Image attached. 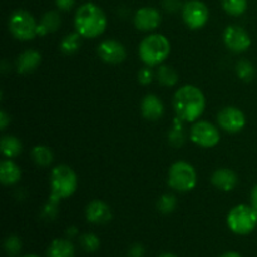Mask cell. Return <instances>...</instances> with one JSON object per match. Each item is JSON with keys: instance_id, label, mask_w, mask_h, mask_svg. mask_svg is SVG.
<instances>
[{"instance_id": "obj_1", "label": "cell", "mask_w": 257, "mask_h": 257, "mask_svg": "<svg viewBox=\"0 0 257 257\" xmlns=\"http://www.w3.org/2000/svg\"><path fill=\"white\" fill-rule=\"evenodd\" d=\"M78 187V178L74 171L67 165H59L52 171L50 176L49 203L45 206L44 213L48 218H53L57 212V206L64 198L70 197Z\"/></svg>"}, {"instance_id": "obj_2", "label": "cell", "mask_w": 257, "mask_h": 257, "mask_svg": "<svg viewBox=\"0 0 257 257\" xmlns=\"http://www.w3.org/2000/svg\"><path fill=\"white\" fill-rule=\"evenodd\" d=\"M205 107V95L195 85H183L175 93L173 108L181 120L195 122L201 117Z\"/></svg>"}, {"instance_id": "obj_3", "label": "cell", "mask_w": 257, "mask_h": 257, "mask_svg": "<svg viewBox=\"0 0 257 257\" xmlns=\"http://www.w3.org/2000/svg\"><path fill=\"white\" fill-rule=\"evenodd\" d=\"M105 13L93 3H85L75 13L74 25L83 38H97L107 28Z\"/></svg>"}, {"instance_id": "obj_4", "label": "cell", "mask_w": 257, "mask_h": 257, "mask_svg": "<svg viewBox=\"0 0 257 257\" xmlns=\"http://www.w3.org/2000/svg\"><path fill=\"white\" fill-rule=\"evenodd\" d=\"M171 44L167 38L162 34H151L141 42L140 58L147 67L161 65L168 58Z\"/></svg>"}, {"instance_id": "obj_5", "label": "cell", "mask_w": 257, "mask_h": 257, "mask_svg": "<svg viewBox=\"0 0 257 257\" xmlns=\"http://www.w3.org/2000/svg\"><path fill=\"white\" fill-rule=\"evenodd\" d=\"M227 226L236 235H248L257 226V211L248 205L236 206L228 212Z\"/></svg>"}, {"instance_id": "obj_6", "label": "cell", "mask_w": 257, "mask_h": 257, "mask_svg": "<svg viewBox=\"0 0 257 257\" xmlns=\"http://www.w3.org/2000/svg\"><path fill=\"white\" fill-rule=\"evenodd\" d=\"M168 185L178 192L192 191L197 185V173L193 166L185 161L173 163L168 171Z\"/></svg>"}, {"instance_id": "obj_7", "label": "cell", "mask_w": 257, "mask_h": 257, "mask_svg": "<svg viewBox=\"0 0 257 257\" xmlns=\"http://www.w3.org/2000/svg\"><path fill=\"white\" fill-rule=\"evenodd\" d=\"M38 24L27 10H15L9 18V30L17 39L32 40L38 35Z\"/></svg>"}, {"instance_id": "obj_8", "label": "cell", "mask_w": 257, "mask_h": 257, "mask_svg": "<svg viewBox=\"0 0 257 257\" xmlns=\"http://www.w3.org/2000/svg\"><path fill=\"white\" fill-rule=\"evenodd\" d=\"M182 18L191 29H201L210 18V12L205 3L200 0H190L182 8Z\"/></svg>"}, {"instance_id": "obj_9", "label": "cell", "mask_w": 257, "mask_h": 257, "mask_svg": "<svg viewBox=\"0 0 257 257\" xmlns=\"http://www.w3.org/2000/svg\"><path fill=\"white\" fill-rule=\"evenodd\" d=\"M191 140L200 147H215L220 142V131L212 123L201 120L196 123L191 130Z\"/></svg>"}, {"instance_id": "obj_10", "label": "cell", "mask_w": 257, "mask_h": 257, "mask_svg": "<svg viewBox=\"0 0 257 257\" xmlns=\"http://www.w3.org/2000/svg\"><path fill=\"white\" fill-rule=\"evenodd\" d=\"M223 42L226 47L235 53H243L251 47V37L243 28L230 25L223 32Z\"/></svg>"}, {"instance_id": "obj_11", "label": "cell", "mask_w": 257, "mask_h": 257, "mask_svg": "<svg viewBox=\"0 0 257 257\" xmlns=\"http://www.w3.org/2000/svg\"><path fill=\"white\" fill-rule=\"evenodd\" d=\"M217 120L220 127L228 133H237L246 125V117L241 109L236 107H226L218 113Z\"/></svg>"}, {"instance_id": "obj_12", "label": "cell", "mask_w": 257, "mask_h": 257, "mask_svg": "<svg viewBox=\"0 0 257 257\" xmlns=\"http://www.w3.org/2000/svg\"><path fill=\"white\" fill-rule=\"evenodd\" d=\"M98 54L105 63L119 64V63L124 62L125 58H127V50L122 43L114 39H107L99 44Z\"/></svg>"}, {"instance_id": "obj_13", "label": "cell", "mask_w": 257, "mask_h": 257, "mask_svg": "<svg viewBox=\"0 0 257 257\" xmlns=\"http://www.w3.org/2000/svg\"><path fill=\"white\" fill-rule=\"evenodd\" d=\"M161 24V13L156 8H141L135 14V25L141 32H152Z\"/></svg>"}, {"instance_id": "obj_14", "label": "cell", "mask_w": 257, "mask_h": 257, "mask_svg": "<svg viewBox=\"0 0 257 257\" xmlns=\"http://www.w3.org/2000/svg\"><path fill=\"white\" fill-rule=\"evenodd\" d=\"M85 216L90 223L104 225L112 220V211L107 203L99 200H94L85 208Z\"/></svg>"}, {"instance_id": "obj_15", "label": "cell", "mask_w": 257, "mask_h": 257, "mask_svg": "<svg viewBox=\"0 0 257 257\" xmlns=\"http://www.w3.org/2000/svg\"><path fill=\"white\" fill-rule=\"evenodd\" d=\"M141 110H142V115L146 119L155 122L162 117L165 108H163V103L161 102L157 95L147 94L141 103Z\"/></svg>"}, {"instance_id": "obj_16", "label": "cell", "mask_w": 257, "mask_h": 257, "mask_svg": "<svg viewBox=\"0 0 257 257\" xmlns=\"http://www.w3.org/2000/svg\"><path fill=\"white\" fill-rule=\"evenodd\" d=\"M211 181H212L213 186L217 187L218 190L228 192V191H232L237 186L238 177L232 170H228V168H218V170H216L213 172Z\"/></svg>"}, {"instance_id": "obj_17", "label": "cell", "mask_w": 257, "mask_h": 257, "mask_svg": "<svg viewBox=\"0 0 257 257\" xmlns=\"http://www.w3.org/2000/svg\"><path fill=\"white\" fill-rule=\"evenodd\" d=\"M40 62H42V55L38 50H25L17 59V72L20 74H28V73L34 72L39 67Z\"/></svg>"}, {"instance_id": "obj_18", "label": "cell", "mask_w": 257, "mask_h": 257, "mask_svg": "<svg viewBox=\"0 0 257 257\" xmlns=\"http://www.w3.org/2000/svg\"><path fill=\"white\" fill-rule=\"evenodd\" d=\"M22 177L19 166L10 160H4L0 163V180L4 185L10 186L17 183Z\"/></svg>"}, {"instance_id": "obj_19", "label": "cell", "mask_w": 257, "mask_h": 257, "mask_svg": "<svg viewBox=\"0 0 257 257\" xmlns=\"http://www.w3.org/2000/svg\"><path fill=\"white\" fill-rule=\"evenodd\" d=\"M74 245L65 238H55L48 248V257H74Z\"/></svg>"}, {"instance_id": "obj_20", "label": "cell", "mask_w": 257, "mask_h": 257, "mask_svg": "<svg viewBox=\"0 0 257 257\" xmlns=\"http://www.w3.org/2000/svg\"><path fill=\"white\" fill-rule=\"evenodd\" d=\"M60 25V17L57 12L50 10L47 12L42 18V22L38 25L37 33L38 35H45L48 33L57 32Z\"/></svg>"}, {"instance_id": "obj_21", "label": "cell", "mask_w": 257, "mask_h": 257, "mask_svg": "<svg viewBox=\"0 0 257 257\" xmlns=\"http://www.w3.org/2000/svg\"><path fill=\"white\" fill-rule=\"evenodd\" d=\"M2 152L5 157L13 158L20 155L23 150L22 142L14 136H3L2 137Z\"/></svg>"}, {"instance_id": "obj_22", "label": "cell", "mask_w": 257, "mask_h": 257, "mask_svg": "<svg viewBox=\"0 0 257 257\" xmlns=\"http://www.w3.org/2000/svg\"><path fill=\"white\" fill-rule=\"evenodd\" d=\"M156 77L160 84L165 87H175L178 82V74L173 68L168 65H160L156 73Z\"/></svg>"}, {"instance_id": "obj_23", "label": "cell", "mask_w": 257, "mask_h": 257, "mask_svg": "<svg viewBox=\"0 0 257 257\" xmlns=\"http://www.w3.org/2000/svg\"><path fill=\"white\" fill-rule=\"evenodd\" d=\"M32 158L40 167H47L53 162V152L47 146H35L32 150Z\"/></svg>"}, {"instance_id": "obj_24", "label": "cell", "mask_w": 257, "mask_h": 257, "mask_svg": "<svg viewBox=\"0 0 257 257\" xmlns=\"http://www.w3.org/2000/svg\"><path fill=\"white\" fill-rule=\"evenodd\" d=\"M80 44H82V35L78 32L72 33L63 38V40L60 42V49L65 54H74L80 48Z\"/></svg>"}, {"instance_id": "obj_25", "label": "cell", "mask_w": 257, "mask_h": 257, "mask_svg": "<svg viewBox=\"0 0 257 257\" xmlns=\"http://www.w3.org/2000/svg\"><path fill=\"white\" fill-rule=\"evenodd\" d=\"M222 7L227 14L238 17L247 9V0H222Z\"/></svg>"}, {"instance_id": "obj_26", "label": "cell", "mask_w": 257, "mask_h": 257, "mask_svg": "<svg viewBox=\"0 0 257 257\" xmlns=\"http://www.w3.org/2000/svg\"><path fill=\"white\" fill-rule=\"evenodd\" d=\"M236 73L243 82H251L255 77V67L248 60H240L236 65Z\"/></svg>"}, {"instance_id": "obj_27", "label": "cell", "mask_w": 257, "mask_h": 257, "mask_svg": "<svg viewBox=\"0 0 257 257\" xmlns=\"http://www.w3.org/2000/svg\"><path fill=\"white\" fill-rule=\"evenodd\" d=\"M80 246L84 248V251L87 252H95V251L99 250L100 247V240L95 233L87 232L84 235L80 236L79 238Z\"/></svg>"}, {"instance_id": "obj_28", "label": "cell", "mask_w": 257, "mask_h": 257, "mask_svg": "<svg viewBox=\"0 0 257 257\" xmlns=\"http://www.w3.org/2000/svg\"><path fill=\"white\" fill-rule=\"evenodd\" d=\"M176 206H177V200H176L175 196L171 195V193H166V195H163L157 202L158 211L162 213H166V215H167V213L173 212Z\"/></svg>"}, {"instance_id": "obj_29", "label": "cell", "mask_w": 257, "mask_h": 257, "mask_svg": "<svg viewBox=\"0 0 257 257\" xmlns=\"http://www.w3.org/2000/svg\"><path fill=\"white\" fill-rule=\"evenodd\" d=\"M4 250L7 252L8 256L15 257L19 255V252L22 251V240H20L18 236H9V237L5 238L4 241Z\"/></svg>"}, {"instance_id": "obj_30", "label": "cell", "mask_w": 257, "mask_h": 257, "mask_svg": "<svg viewBox=\"0 0 257 257\" xmlns=\"http://www.w3.org/2000/svg\"><path fill=\"white\" fill-rule=\"evenodd\" d=\"M153 80V72L151 70V67L143 68L138 72V82L142 85H148Z\"/></svg>"}, {"instance_id": "obj_31", "label": "cell", "mask_w": 257, "mask_h": 257, "mask_svg": "<svg viewBox=\"0 0 257 257\" xmlns=\"http://www.w3.org/2000/svg\"><path fill=\"white\" fill-rule=\"evenodd\" d=\"M178 128L180 127H176V130H173L172 132L170 133V142L172 143L173 146H176V147L185 142V136H183V133L181 132Z\"/></svg>"}, {"instance_id": "obj_32", "label": "cell", "mask_w": 257, "mask_h": 257, "mask_svg": "<svg viewBox=\"0 0 257 257\" xmlns=\"http://www.w3.org/2000/svg\"><path fill=\"white\" fill-rule=\"evenodd\" d=\"M128 255L130 257H143L145 256V247L141 243H135V245L131 246Z\"/></svg>"}, {"instance_id": "obj_33", "label": "cell", "mask_w": 257, "mask_h": 257, "mask_svg": "<svg viewBox=\"0 0 257 257\" xmlns=\"http://www.w3.org/2000/svg\"><path fill=\"white\" fill-rule=\"evenodd\" d=\"M55 4L60 10L68 12L74 7V0H55Z\"/></svg>"}, {"instance_id": "obj_34", "label": "cell", "mask_w": 257, "mask_h": 257, "mask_svg": "<svg viewBox=\"0 0 257 257\" xmlns=\"http://www.w3.org/2000/svg\"><path fill=\"white\" fill-rule=\"evenodd\" d=\"M163 5H165L166 10H168V12H176V10H178V8L181 7L178 0H165V2H163Z\"/></svg>"}, {"instance_id": "obj_35", "label": "cell", "mask_w": 257, "mask_h": 257, "mask_svg": "<svg viewBox=\"0 0 257 257\" xmlns=\"http://www.w3.org/2000/svg\"><path fill=\"white\" fill-rule=\"evenodd\" d=\"M9 123H10L9 115H8L4 110H2V112H0V130L4 131L5 128L8 127Z\"/></svg>"}, {"instance_id": "obj_36", "label": "cell", "mask_w": 257, "mask_h": 257, "mask_svg": "<svg viewBox=\"0 0 257 257\" xmlns=\"http://www.w3.org/2000/svg\"><path fill=\"white\" fill-rule=\"evenodd\" d=\"M251 206L257 211V185L251 191Z\"/></svg>"}, {"instance_id": "obj_37", "label": "cell", "mask_w": 257, "mask_h": 257, "mask_svg": "<svg viewBox=\"0 0 257 257\" xmlns=\"http://www.w3.org/2000/svg\"><path fill=\"white\" fill-rule=\"evenodd\" d=\"M77 233H78V230L75 227L68 228V231H67V236H68V237H74V236L77 235Z\"/></svg>"}, {"instance_id": "obj_38", "label": "cell", "mask_w": 257, "mask_h": 257, "mask_svg": "<svg viewBox=\"0 0 257 257\" xmlns=\"http://www.w3.org/2000/svg\"><path fill=\"white\" fill-rule=\"evenodd\" d=\"M220 257H242V256H241L238 252H235V251H230V252H225Z\"/></svg>"}, {"instance_id": "obj_39", "label": "cell", "mask_w": 257, "mask_h": 257, "mask_svg": "<svg viewBox=\"0 0 257 257\" xmlns=\"http://www.w3.org/2000/svg\"><path fill=\"white\" fill-rule=\"evenodd\" d=\"M158 257H177V256L173 255V253H171V252H165V253H161Z\"/></svg>"}, {"instance_id": "obj_40", "label": "cell", "mask_w": 257, "mask_h": 257, "mask_svg": "<svg viewBox=\"0 0 257 257\" xmlns=\"http://www.w3.org/2000/svg\"><path fill=\"white\" fill-rule=\"evenodd\" d=\"M23 257H39V256H37V255H25V256H23Z\"/></svg>"}]
</instances>
